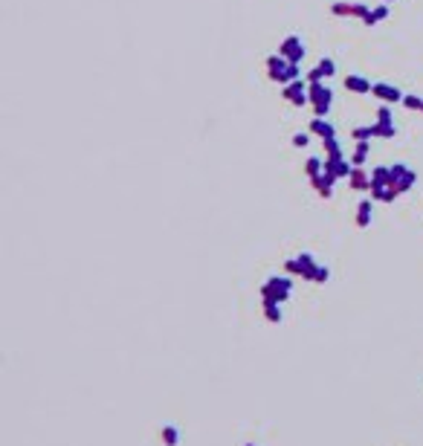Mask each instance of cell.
Returning a JSON list of instances; mask_svg holds the SVG:
<instances>
[{
  "label": "cell",
  "instance_id": "obj_1",
  "mask_svg": "<svg viewBox=\"0 0 423 446\" xmlns=\"http://www.w3.org/2000/svg\"><path fill=\"white\" fill-rule=\"evenodd\" d=\"M267 76H270V81H276V84H290V81H296L302 79V64H293L287 61L281 53H270L267 55Z\"/></svg>",
  "mask_w": 423,
  "mask_h": 446
},
{
  "label": "cell",
  "instance_id": "obj_2",
  "mask_svg": "<svg viewBox=\"0 0 423 446\" xmlns=\"http://www.w3.org/2000/svg\"><path fill=\"white\" fill-rule=\"evenodd\" d=\"M293 293V276H270L261 284V302H279L284 304Z\"/></svg>",
  "mask_w": 423,
  "mask_h": 446
},
{
  "label": "cell",
  "instance_id": "obj_3",
  "mask_svg": "<svg viewBox=\"0 0 423 446\" xmlns=\"http://www.w3.org/2000/svg\"><path fill=\"white\" fill-rule=\"evenodd\" d=\"M307 96H310V107H313V116H325L331 113L333 107V90L328 81H316V84H307Z\"/></svg>",
  "mask_w": 423,
  "mask_h": 446
},
{
  "label": "cell",
  "instance_id": "obj_4",
  "mask_svg": "<svg viewBox=\"0 0 423 446\" xmlns=\"http://www.w3.org/2000/svg\"><path fill=\"white\" fill-rule=\"evenodd\" d=\"M316 269H319V261H316L310 252H298V255L284 261V272H287V276H298L302 281H310V284H313Z\"/></svg>",
  "mask_w": 423,
  "mask_h": 446
},
{
  "label": "cell",
  "instance_id": "obj_5",
  "mask_svg": "<svg viewBox=\"0 0 423 446\" xmlns=\"http://www.w3.org/2000/svg\"><path fill=\"white\" fill-rule=\"evenodd\" d=\"M388 174H391V180H388V186L397 188L400 194H406V191H412L414 183H417V171L409 168L406 162H394V165H388Z\"/></svg>",
  "mask_w": 423,
  "mask_h": 446
},
{
  "label": "cell",
  "instance_id": "obj_6",
  "mask_svg": "<svg viewBox=\"0 0 423 446\" xmlns=\"http://www.w3.org/2000/svg\"><path fill=\"white\" fill-rule=\"evenodd\" d=\"M281 96H284V102H290L293 107H305V105H310V96H307V79L302 76V79H296V81H290V84H284V87H281Z\"/></svg>",
  "mask_w": 423,
  "mask_h": 446
},
{
  "label": "cell",
  "instance_id": "obj_7",
  "mask_svg": "<svg viewBox=\"0 0 423 446\" xmlns=\"http://www.w3.org/2000/svg\"><path fill=\"white\" fill-rule=\"evenodd\" d=\"M371 96L377 98L380 105H400L403 102V90L391 84V81H374V87H371Z\"/></svg>",
  "mask_w": 423,
  "mask_h": 446
},
{
  "label": "cell",
  "instance_id": "obj_8",
  "mask_svg": "<svg viewBox=\"0 0 423 446\" xmlns=\"http://www.w3.org/2000/svg\"><path fill=\"white\" fill-rule=\"evenodd\" d=\"M279 53L287 58V61L293 64H302L305 61V55H307V46H305V38L302 35H287L284 41L279 44Z\"/></svg>",
  "mask_w": 423,
  "mask_h": 446
},
{
  "label": "cell",
  "instance_id": "obj_9",
  "mask_svg": "<svg viewBox=\"0 0 423 446\" xmlns=\"http://www.w3.org/2000/svg\"><path fill=\"white\" fill-rule=\"evenodd\" d=\"M368 6L365 3H345V0H336V3H331V15H336V18H365L368 15Z\"/></svg>",
  "mask_w": 423,
  "mask_h": 446
},
{
  "label": "cell",
  "instance_id": "obj_10",
  "mask_svg": "<svg viewBox=\"0 0 423 446\" xmlns=\"http://www.w3.org/2000/svg\"><path fill=\"white\" fill-rule=\"evenodd\" d=\"M336 183H339V180L333 177L331 171H322L319 177H310V186H313V191L322 197V200H331V197H333V188H336Z\"/></svg>",
  "mask_w": 423,
  "mask_h": 446
},
{
  "label": "cell",
  "instance_id": "obj_11",
  "mask_svg": "<svg viewBox=\"0 0 423 446\" xmlns=\"http://www.w3.org/2000/svg\"><path fill=\"white\" fill-rule=\"evenodd\" d=\"M345 87H348V93H357V96H368L371 87H374V81L365 79V76H360V72H348V76H345Z\"/></svg>",
  "mask_w": 423,
  "mask_h": 446
},
{
  "label": "cell",
  "instance_id": "obj_12",
  "mask_svg": "<svg viewBox=\"0 0 423 446\" xmlns=\"http://www.w3.org/2000/svg\"><path fill=\"white\" fill-rule=\"evenodd\" d=\"M307 131H310L313 136H319L322 142H325V139H333V136H336V128H333L325 116H313V119H310V125H307Z\"/></svg>",
  "mask_w": 423,
  "mask_h": 446
},
{
  "label": "cell",
  "instance_id": "obj_13",
  "mask_svg": "<svg viewBox=\"0 0 423 446\" xmlns=\"http://www.w3.org/2000/svg\"><path fill=\"white\" fill-rule=\"evenodd\" d=\"M374 197H368V200H360V206H357V217H354V223L360 226V229H368L371 220H374Z\"/></svg>",
  "mask_w": 423,
  "mask_h": 446
},
{
  "label": "cell",
  "instance_id": "obj_14",
  "mask_svg": "<svg viewBox=\"0 0 423 446\" xmlns=\"http://www.w3.org/2000/svg\"><path fill=\"white\" fill-rule=\"evenodd\" d=\"M348 186H351L354 191H371V174L362 168V165H354L351 177H348Z\"/></svg>",
  "mask_w": 423,
  "mask_h": 446
},
{
  "label": "cell",
  "instance_id": "obj_15",
  "mask_svg": "<svg viewBox=\"0 0 423 446\" xmlns=\"http://www.w3.org/2000/svg\"><path fill=\"white\" fill-rule=\"evenodd\" d=\"M374 128V139H394L397 136V122H371Z\"/></svg>",
  "mask_w": 423,
  "mask_h": 446
},
{
  "label": "cell",
  "instance_id": "obj_16",
  "mask_svg": "<svg viewBox=\"0 0 423 446\" xmlns=\"http://www.w3.org/2000/svg\"><path fill=\"white\" fill-rule=\"evenodd\" d=\"M386 18H388V3H380V6H374V9L362 18V23H365V27H377V23H383Z\"/></svg>",
  "mask_w": 423,
  "mask_h": 446
},
{
  "label": "cell",
  "instance_id": "obj_17",
  "mask_svg": "<svg viewBox=\"0 0 423 446\" xmlns=\"http://www.w3.org/2000/svg\"><path fill=\"white\" fill-rule=\"evenodd\" d=\"M388 180H391V174H388V165H374V168H371V188L388 186Z\"/></svg>",
  "mask_w": 423,
  "mask_h": 446
},
{
  "label": "cell",
  "instance_id": "obj_18",
  "mask_svg": "<svg viewBox=\"0 0 423 446\" xmlns=\"http://www.w3.org/2000/svg\"><path fill=\"white\" fill-rule=\"evenodd\" d=\"M368 154H371V142H357L354 145V154H351V165H362L365 168Z\"/></svg>",
  "mask_w": 423,
  "mask_h": 446
},
{
  "label": "cell",
  "instance_id": "obj_19",
  "mask_svg": "<svg viewBox=\"0 0 423 446\" xmlns=\"http://www.w3.org/2000/svg\"><path fill=\"white\" fill-rule=\"evenodd\" d=\"M160 437H162V443H165V446H177V443H180V429L174 426V423H162Z\"/></svg>",
  "mask_w": 423,
  "mask_h": 446
},
{
  "label": "cell",
  "instance_id": "obj_20",
  "mask_svg": "<svg viewBox=\"0 0 423 446\" xmlns=\"http://www.w3.org/2000/svg\"><path fill=\"white\" fill-rule=\"evenodd\" d=\"M371 197L377 200V203H394L397 197H400V191L391 186H383V188H371Z\"/></svg>",
  "mask_w": 423,
  "mask_h": 446
},
{
  "label": "cell",
  "instance_id": "obj_21",
  "mask_svg": "<svg viewBox=\"0 0 423 446\" xmlns=\"http://www.w3.org/2000/svg\"><path fill=\"white\" fill-rule=\"evenodd\" d=\"M325 160H345V154H342V145H339V139L333 136V139H325Z\"/></svg>",
  "mask_w": 423,
  "mask_h": 446
},
{
  "label": "cell",
  "instance_id": "obj_22",
  "mask_svg": "<svg viewBox=\"0 0 423 446\" xmlns=\"http://www.w3.org/2000/svg\"><path fill=\"white\" fill-rule=\"evenodd\" d=\"M264 319L270 321V325H279L284 319V313H281V304L279 302H264Z\"/></svg>",
  "mask_w": 423,
  "mask_h": 446
},
{
  "label": "cell",
  "instance_id": "obj_23",
  "mask_svg": "<svg viewBox=\"0 0 423 446\" xmlns=\"http://www.w3.org/2000/svg\"><path fill=\"white\" fill-rule=\"evenodd\" d=\"M322 171H325V157H307V162H305L307 177H319Z\"/></svg>",
  "mask_w": 423,
  "mask_h": 446
},
{
  "label": "cell",
  "instance_id": "obj_24",
  "mask_svg": "<svg viewBox=\"0 0 423 446\" xmlns=\"http://www.w3.org/2000/svg\"><path fill=\"white\" fill-rule=\"evenodd\" d=\"M351 136H354V142H371V139H374V128L371 125H357L351 131Z\"/></svg>",
  "mask_w": 423,
  "mask_h": 446
},
{
  "label": "cell",
  "instance_id": "obj_25",
  "mask_svg": "<svg viewBox=\"0 0 423 446\" xmlns=\"http://www.w3.org/2000/svg\"><path fill=\"white\" fill-rule=\"evenodd\" d=\"M316 67L322 70V76H325L328 81L336 76V61H333V58H319V64H316Z\"/></svg>",
  "mask_w": 423,
  "mask_h": 446
},
{
  "label": "cell",
  "instance_id": "obj_26",
  "mask_svg": "<svg viewBox=\"0 0 423 446\" xmlns=\"http://www.w3.org/2000/svg\"><path fill=\"white\" fill-rule=\"evenodd\" d=\"M400 107H406V110H417V113H420L423 98H420V96H414V93H406L403 102H400Z\"/></svg>",
  "mask_w": 423,
  "mask_h": 446
},
{
  "label": "cell",
  "instance_id": "obj_27",
  "mask_svg": "<svg viewBox=\"0 0 423 446\" xmlns=\"http://www.w3.org/2000/svg\"><path fill=\"white\" fill-rule=\"evenodd\" d=\"M374 122H394V110H391V105H380L377 107V119Z\"/></svg>",
  "mask_w": 423,
  "mask_h": 446
},
{
  "label": "cell",
  "instance_id": "obj_28",
  "mask_svg": "<svg viewBox=\"0 0 423 446\" xmlns=\"http://www.w3.org/2000/svg\"><path fill=\"white\" fill-rule=\"evenodd\" d=\"M307 142H310V131H307V134L298 131V134L290 136V145H293V148H307Z\"/></svg>",
  "mask_w": 423,
  "mask_h": 446
},
{
  "label": "cell",
  "instance_id": "obj_29",
  "mask_svg": "<svg viewBox=\"0 0 423 446\" xmlns=\"http://www.w3.org/2000/svg\"><path fill=\"white\" fill-rule=\"evenodd\" d=\"M331 281V269L325 267V264H319V269H316V276H313V284H328Z\"/></svg>",
  "mask_w": 423,
  "mask_h": 446
},
{
  "label": "cell",
  "instance_id": "obj_30",
  "mask_svg": "<svg viewBox=\"0 0 423 446\" xmlns=\"http://www.w3.org/2000/svg\"><path fill=\"white\" fill-rule=\"evenodd\" d=\"M305 79H307V84H316V81H328V79L322 76V70H319V67L307 70V72H305Z\"/></svg>",
  "mask_w": 423,
  "mask_h": 446
},
{
  "label": "cell",
  "instance_id": "obj_31",
  "mask_svg": "<svg viewBox=\"0 0 423 446\" xmlns=\"http://www.w3.org/2000/svg\"><path fill=\"white\" fill-rule=\"evenodd\" d=\"M380 3H394V0H380Z\"/></svg>",
  "mask_w": 423,
  "mask_h": 446
},
{
  "label": "cell",
  "instance_id": "obj_32",
  "mask_svg": "<svg viewBox=\"0 0 423 446\" xmlns=\"http://www.w3.org/2000/svg\"><path fill=\"white\" fill-rule=\"evenodd\" d=\"M243 446H255V443H243Z\"/></svg>",
  "mask_w": 423,
  "mask_h": 446
},
{
  "label": "cell",
  "instance_id": "obj_33",
  "mask_svg": "<svg viewBox=\"0 0 423 446\" xmlns=\"http://www.w3.org/2000/svg\"><path fill=\"white\" fill-rule=\"evenodd\" d=\"M420 113H423V107H420Z\"/></svg>",
  "mask_w": 423,
  "mask_h": 446
}]
</instances>
